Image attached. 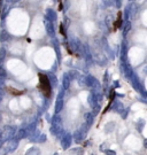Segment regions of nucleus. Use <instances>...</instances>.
I'll return each instance as SVG.
<instances>
[{"label": "nucleus", "mask_w": 147, "mask_h": 155, "mask_svg": "<svg viewBox=\"0 0 147 155\" xmlns=\"http://www.w3.org/2000/svg\"><path fill=\"white\" fill-rule=\"evenodd\" d=\"M85 133H83L82 130H77L75 133H74V138H75V141L76 143H82L84 140Z\"/></svg>", "instance_id": "8"}, {"label": "nucleus", "mask_w": 147, "mask_h": 155, "mask_svg": "<svg viewBox=\"0 0 147 155\" xmlns=\"http://www.w3.org/2000/svg\"><path fill=\"white\" fill-rule=\"evenodd\" d=\"M136 39H145L146 38V32L145 31H139L135 35Z\"/></svg>", "instance_id": "13"}, {"label": "nucleus", "mask_w": 147, "mask_h": 155, "mask_svg": "<svg viewBox=\"0 0 147 155\" xmlns=\"http://www.w3.org/2000/svg\"><path fill=\"white\" fill-rule=\"evenodd\" d=\"M71 140H73V137L70 133H66L61 138V146H62L63 149H68L71 145Z\"/></svg>", "instance_id": "6"}, {"label": "nucleus", "mask_w": 147, "mask_h": 155, "mask_svg": "<svg viewBox=\"0 0 147 155\" xmlns=\"http://www.w3.org/2000/svg\"><path fill=\"white\" fill-rule=\"evenodd\" d=\"M16 138H17L19 140L27 138V130H25V129H20L19 132H17V137H16Z\"/></svg>", "instance_id": "12"}, {"label": "nucleus", "mask_w": 147, "mask_h": 155, "mask_svg": "<svg viewBox=\"0 0 147 155\" xmlns=\"http://www.w3.org/2000/svg\"><path fill=\"white\" fill-rule=\"evenodd\" d=\"M2 145H4V141H2V140H1V138H0V148L2 147Z\"/></svg>", "instance_id": "19"}, {"label": "nucleus", "mask_w": 147, "mask_h": 155, "mask_svg": "<svg viewBox=\"0 0 147 155\" xmlns=\"http://www.w3.org/2000/svg\"><path fill=\"white\" fill-rule=\"evenodd\" d=\"M84 31L86 33H92V32H94L95 30V24L92 22V21H86L84 23Z\"/></svg>", "instance_id": "7"}, {"label": "nucleus", "mask_w": 147, "mask_h": 155, "mask_svg": "<svg viewBox=\"0 0 147 155\" xmlns=\"http://www.w3.org/2000/svg\"><path fill=\"white\" fill-rule=\"evenodd\" d=\"M63 85H64V87H68V86H69V78H68L67 75L63 77Z\"/></svg>", "instance_id": "15"}, {"label": "nucleus", "mask_w": 147, "mask_h": 155, "mask_svg": "<svg viewBox=\"0 0 147 155\" xmlns=\"http://www.w3.org/2000/svg\"><path fill=\"white\" fill-rule=\"evenodd\" d=\"M146 12H144V14H143V23H144V25H147V21H146Z\"/></svg>", "instance_id": "18"}, {"label": "nucleus", "mask_w": 147, "mask_h": 155, "mask_svg": "<svg viewBox=\"0 0 147 155\" xmlns=\"http://www.w3.org/2000/svg\"><path fill=\"white\" fill-rule=\"evenodd\" d=\"M14 132H15V129H14V128H12V126H6V128L4 129V131H2V133L0 134L1 140H2L4 143L7 141V140H9L11 138H13Z\"/></svg>", "instance_id": "3"}, {"label": "nucleus", "mask_w": 147, "mask_h": 155, "mask_svg": "<svg viewBox=\"0 0 147 155\" xmlns=\"http://www.w3.org/2000/svg\"><path fill=\"white\" fill-rule=\"evenodd\" d=\"M69 155H84V149L82 147H76L69 151Z\"/></svg>", "instance_id": "9"}, {"label": "nucleus", "mask_w": 147, "mask_h": 155, "mask_svg": "<svg viewBox=\"0 0 147 155\" xmlns=\"http://www.w3.org/2000/svg\"><path fill=\"white\" fill-rule=\"evenodd\" d=\"M74 5L77 8V10H79L82 14L86 13L87 9V5H86V0H74Z\"/></svg>", "instance_id": "5"}, {"label": "nucleus", "mask_w": 147, "mask_h": 155, "mask_svg": "<svg viewBox=\"0 0 147 155\" xmlns=\"http://www.w3.org/2000/svg\"><path fill=\"white\" fill-rule=\"evenodd\" d=\"M50 81H51L52 85H56V78L54 76H50Z\"/></svg>", "instance_id": "17"}, {"label": "nucleus", "mask_w": 147, "mask_h": 155, "mask_svg": "<svg viewBox=\"0 0 147 155\" xmlns=\"http://www.w3.org/2000/svg\"><path fill=\"white\" fill-rule=\"evenodd\" d=\"M104 152L106 155H116V152L113 149H104Z\"/></svg>", "instance_id": "16"}, {"label": "nucleus", "mask_w": 147, "mask_h": 155, "mask_svg": "<svg viewBox=\"0 0 147 155\" xmlns=\"http://www.w3.org/2000/svg\"><path fill=\"white\" fill-rule=\"evenodd\" d=\"M62 106H63V102H62V99H61V95L59 97L58 101H56V105H55V113H59L61 109H62Z\"/></svg>", "instance_id": "11"}, {"label": "nucleus", "mask_w": 147, "mask_h": 155, "mask_svg": "<svg viewBox=\"0 0 147 155\" xmlns=\"http://www.w3.org/2000/svg\"><path fill=\"white\" fill-rule=\"evenodd\" d=\"M8 143H7V151H8V153H12V152H14L17 147H19V144H20V140L17 139V138H11L9 140H7Z\"/></svg>", "instance_id": "4"}, {"label": "nucleus", "mask_w": 147, "mask_h": 155, "mask_svg": "<svg viewBox=\"0 0 147 155\" xmlns=\"http://www.w3.org/2000/svg\"><path fill=\"white\" fill-rule=\"evenodd\" d=\"M45 35V25L40 17H35L30 27V37L31 38H42Z\"/></svg>", "instance_id": "2"}, {"label": "nucleus", "mask_w": 147, "mask_h": 155, "mask_svg": "<svg viewBox=\"0 0 147 155\" xmlns=\"http://www.w3.org/2000/svg\"><path fill=\"white\" fill-rule=\"evenodd\" d=\"M53 155H59V154H58V153H54V154H53Z\"/></svg>", "instance_id": "20"}, {"label": "nucleus", "mask_w": 147, "mask_h": 155, "mask_svg": "<svg viewBox=\"0 0 147 155\" xmlns=\"http://www.w3.org/2000/svg\"><path fill=\"white\" fill-rule=\"evenodd\" d=\"M6 23H7V28L9 32L21 36V35H24L28 30L30 17H29V14L24 9L14 8L11 10Z\"/></svg>", "instance_id": "1"}, {"label": "nucleus", "mask_w": 147, "mask_h": 155, "mask_svg": "<svg viewBox=\"0 0 147 155\" xmlns=\"http://www.w3.org/2000/svg\"><path fill=\"white\" fill-rule=\"evenodd\" d=\"M40 149L38 148V147H32L30 149H28L27 152H25V155H40Z\"/></svg>", "instance_id": "10"}, {"label": "nucleus", "mask_w": 147, "mask_h": 155, "mask_svg": "<svg viewBox=\"0 0 147 155\" xmlns=\"http://www.w3.org/2000/svg\"><path fill=\"white\" fill-rule=\"evenodd\" d=\"M46 134H40L39 137H37V139H35V141H37V143H45L46 141Z\"/></svg>", "instance_id": "14"}]
</instances>
